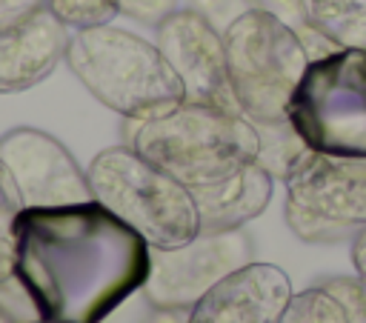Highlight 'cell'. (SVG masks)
<instances>
[{
    "label": "cell",
    "instance_id": "6da1fadb",
    "mask_svg": "<svg viewBox=\"0 0 366 323\" xmlns=\"http://www.w3.org/2000/svg\"><path fill=\"white\" fill-rule=\"evenodd\" d=\"M152 246L97 200L23 209L14 226V277L37 317L100 323L149 277Z\"/></svg>",
    "mask_w": 366,
    "mask_h": 323
},
{
    "label": "cell",
    "instance_id": "7a4b0ae2",
    "mask_svg": "<svg viewBox=\"0 0 366 323\" xmlns=\"http://www.w3.org/2000/svg\"><path fill=\"white\" fill-rule=\"evenodd\" d=\"M123 143L192 192L229 180L260 154V134L240 111L186 100L160 117L123 120Z\"/></svg>",
    "mask_w": 366,
    "mask_h": 323
},
{
    "label": "cell",
    "instance_id": "3957f363",
    "mask_svg": "<svg viewBox=\"0 0 366 323\" xmlns=\"http://www.w3.org/2000/svg\"><path fill=\"white\" fill-rule=\"evenodd\" d=\"M63 63L94 100L123 120L160 117L186 100L157 43L112 23L71 31Z\"/></svg>",
    "mask_w": 366,
    "mask_h": 323
},
{
    "label": "cell",
    "instance_id": "277c9868",
    "mask_svg": "<svg viewBox=\"0 0 366 323\" xmlns=\"http://www.w3.org/2000/svg\"><path fill=\"white\" fill-rule=\"evenodd\" d=\"M92 197L143 234L149 246L174 249L200 234L192 189L149 163L132 146L97 151L86 169Z\"/></svg>",
    "mask_w": 366,
    "mask_h": 323
},
{
    "label": "cell",
    "instance_id": "5b68a950",
    "mask_svg": "<svg viewBox=\"0 0 366 323\" xmlns=\"http://www.w3.org/2000/svg\"><path fill=\"white\" fill-rule=\"evenodd\" d=\"M226 69L234 103L246 120L280 123L309 66L300 34L269 11L249 9L226 31Z\"/></svg>",
    "mask_w": 366,
    "mask_h": 323
},
{
    "label": "cell",
    "instance_id": "8992f818",
    "mask_svg": "<svg viewBox=\"0 0 366 323\" xmlns=\"http://www.w3.org/2000/svg\"><path fill=\"white\" fill-rule=\"evenodd\" d=\"M286 120L317 154L366 157V54L335 49L309 60Z\"/></svg>",
    "mask_w": 366,
    "mask_h": 323
},
{
    "label": "cell",
    "instance_id": "52a82bcc",
    "mask_svg": "<svg viewBox=\"0 0 366 323\" xmlns=\"http://www.w3.org/2000/svg\"><path fill=\"white\" fill-rule=\"evenodd\" d=\"M283 183V217L300 240L340 243L366 226V157L309 151Z\"/></svg>",
    "mask_w": 366,
    "mask_h": 323
},
{
    "label": "cell",
    "instance_id": "ba28073f",
    "mask_svg": "<svg viewBox=\"0 0 366 323\" xmlns=\"http://www.w3.org/2000/svg\"><path fill=\"white\" fill-rule=\"evenodd\" d=\"M246 263H252V240L243 229L200 232L174 249L152 246L143 297L152 309H192L214 283Z\"/></svg>",
    "mask_w": 366,
    "mask_h": 323
},
{
    "label": "cell",
    "instance_id": "9c48e42d",
    "mask_svg": "<svg viewBox=\"0 0 366 323\" xmlns=\"http://www.w3.org/2000/svg\"><path fill=\"white\" fill-rule=\"evenodd\" d=\"M0 169L23 209H46L94 200L89 174L49 131L17 126L0 137Z\"/></svg>",
    "mask_w": 366,
    "mask_h": 323
},
{
    "label": "cell",
    "instance_id": "30bf717a",
    "mask_svg": "<svg viewBox=\"0 0 366 323\" xmlns=\"http://www.w3.org/2000/svg\"><path fill=\"white\" fill-rule=\"evenodd\" d=\"M154 43L183 83L186 103L240 111L232 94L223 31L194 9H177L154 26Z\"/></svg>",
    "mask_w": 366,
    "mask_h": 323
},
{
    "label": "cell",
    "instance_id": "8fae6325",
    "mask_svg": "<svg viewBox=\"0 0 366 323\" xmlns=\"http://www.w3.org/2000/svg\"><path fill=\"white\" fill-rule=\"evenodd\" d=\"M292 280L274 263H246L214 283L186 323H280L292 300Z\"/></svg>",
    "mask_w": 366,
    "mask_h": 323
},
{
    "label": "cell",
    "instance_id": "7c38bea8",
    "mask_svg": "<svg viewBox=\"0 0 366 323\" xmlns=\"http://www.w3.org/2000/svg\"><path fill=\"white\" fill-rule=\"evenodd\" d=\"M71 31L43 6L11 23H0V94H17L43 83L66 60Z\"/></svg>",
    "mask_w": 366,
    "mask_h": 323
},
{
    "label": "cell",
    "instance_id": "4fadbf2b",
    "mask_svg": "<svg viewBox=\"0 0 366 323\" xmlns=\"http://www.w3.org/2000/svg\"><path fill=\"white\" fill-rule=\"evenodd\" d=\"M272 189H274L272 172L260 160H254L229 180L192 192L200 212V232L243 229V223L254 220L269 206Z\"/></svg>",
    "mask_w": 366,
    "mask_h": 323
},
{
    "label": "cell",
    "instance_id": "5bb4252c",
    "mask_svg": "<svg viewBox=\"0 0 366 323\" xmlns=\"http://www.w3.org/2000/svg\"><path fill=\"white\" fill-rule=\"evenodd\" d=\"M306 23L337 49L366 54V0H303Z\"/></svg>",
    "mask_w": 366,
    "mask_h": 323
},
{
    "label": "cell",
    "instance_id": "9a60e30c",
    "mask_svg": "<svg viewBox=\"0 0 366 323\" xmlns=\"http://www.w3.org/2000/svg\"><path fill=\"white\" fill-rule=\"evenodd\" d=\"M257 134H260V154L257 160L272 172V177H280L286 180L289 172L312 151L300 134L292 129L289 120H280V123H260L254 126Z\"/></svg>",
    "mask_w": 366,
    "mask_h": 323
},
{
    "label": "cell",
    "instance_id": "2e32d148",
    "mask_svg": "<svg viewBox=\"0 0 366 323\" xmlns=\"http://www.w3.org/2000/svg\"><path fill=\"white\" fill-rule=\"evenodd\" d=\"M280 323H349V314L323 286H309L292 294Z\"/></svg>",
    "mask_w": 366,
    "mask_h": 323
},
{
    "label": "cell",
    "instance_id": "e0dca14e",
    "mask_svg": "<svg viewBox=\"0 0 366 323\" xmlns=\"http://www.w3.org/2000/svg\"><path fill=\"white\" fill-rule=\"evenodd\" d=\"M46 9L71 31L109 26L117 17L112 0H46Z\"/></svg>",
    "mask_w": 366,
    "mask_h": 323
},
{
    "label": "cell",
    "instance_id": "ac0fdd59",
    "mask_svg": "<svg viewBox=\"0 0 366 323\" xmlns=\"http://www.w3.org/2000/svg\"><path fill=\"white\" fill-rule=\"evenodd\" d=\"M23 206L0 169V283L14 280V226L20 217Z\"/></svg>",
    "mask_w": 366,
    "mask_h": 323
},
{
    "label": "cell",
    "instance_id": "d6986e66",
    "mask_svg": "<svg viewBox=\"0 0 366 323\" xmlns=\"http://www.w3.org/2000/svg\"><path fill=\"white\" fill-rule=\"evenodd\" d=\"M329 294L340 300L349 314V323H366V280L363 277H332L320 283Z\"/></svg>",
    "mask_w": 366,
    "mask_h": 323
},
{
    "label": "cell",
    "instance_id": "ffe728a7",
    "mask_svg": "<svg viewBox=\"0 0 366 323\" xmlns=\"http://www.w3.org/2000/svg\"><path fill=\"white\" fill-rule=\"evenodd\" d=\"M117 14L143 23V26H157L160 20H166L172 11H177V0H112Z\"/></svg>",
    "mask_w": 366,
    "mask_h": 323
},
{
    "label": "cell",
    "instance_id": "44dd1931",
    "mask_svg": "<svg viewBox=\"0 0 366 323\" xmlns=\"http://www.w3.org/2000/svg\"><path fill=\"white\" fill-rule=\"evenodd\" d=\"M189 9L203 14L214 29L226 31L243 11L252 9V3L249 0H189Z\"/></svg>",
    "mask_w": 366,
    "mask_h": 323
},
{
    "label": "cell",
    "instance_id": "7402d4cb",
    "mask_svg": "<svg viewBox=\"0 0 366 323\" xmlns=\"http://www.w3.org/2000/svg\"><path fill=\"white\" fill-rule=\"evenodd\" d=\"M249 3H252V9H260V11L274 14L277 20H283L286 26H292L297 34L309 31L306 11H303V0H249Z\"/></svg>",
    "mask_w": 366,
    "mask_h": 323
},
{
    "label": "cell",
    "instance_id": "603a6c76",
    "mask_svg": "<svg viewBox=\"0 0 366 323\" xmlns=\"http://www.w3.org/2000/svg\"><path fill=\"white\" fill-rule=\"evenodd\" d=\"M46 0H0V23H11L34 9H43Z\"/></svg>",
    "mask_w": 366,
    "mask_h": 323
},
{
    "label": "cell",
    "instance_id": "cb8c5ba5",
    "mask_svg": "<svg viewBox=\"0 0 366 323\" xmlns=\"http://www.w3.org/2000/svg\"><path fill=\"white\" fill-rule=\"evenodd\" d=\"M352 263H355V274L366 280V226L352 237Z\"/></svg>",
    "mask_w": 366,
    "mask_h": 323
},
{
    "label": "cell",
    "instance_id": "d4e9b609",
    "mask_svg": "<svg viewBox=\"0 0 366 323\" xmlns=\"http://www.w3.org/2000/svg\"><path fill=\"white\" fill-rule=\"evenodd\" d=\"M189 309H152L140 323H186Z\"/></svg>",
    "mask_w": 366,
    "mask_h": 323
},
{
    "label": "cell",
    "instance_id": "484cf974",
    "mask_svg": "<svg viewBox=\"0 0 366 323\" xmlns=\"http://www.w3.org/2000/svg\"><path fill=\"white\" fill-rule=\"evenodd\" d=\"M0 323H14V317H11V314H9L3 306H0Z\"/></svg>",
    "mask_w": 366,
    "mask_h": 323
},
{
    "label": "cell",
    "instance_id": "4316f807",
    "mask_svg": "<svg viewBox=\"0 0 366 323\" xmlns=\"http://www.w3.org/2000/svg\"><path fill=\"white\" fill-rule=\"evenodd\" d=\"M23 323H51V320H43V317H31V320H23Z\"/></svg>",
    "mask_w": 366,
    "mask_h": 323
}]
</instances>
